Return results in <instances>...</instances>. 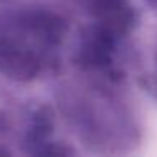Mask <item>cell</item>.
Returning a JSON list of instances; mask_svg holds the SVG:
<instances>
[{
	"mask_svg": "<svg viewBox=\"0 0 157 157\" xmlns=\"http://www.w3.org/2000/svg\"><path fill=\"white\" fill-rule=\"evenodd\" d=\"M0 71L14 79H31L37 75L39 63L25 49L5 42L0 46Z\"/></svg>",
	"mask_w": 157,
	"mask_h": 157,
	"instance_id": "cell-1",
	"label": "cell"
}]
</instances>
